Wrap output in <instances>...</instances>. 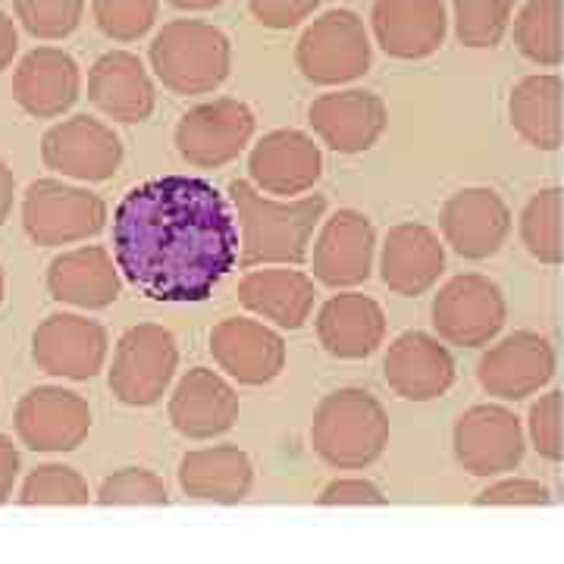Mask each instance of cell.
<instances>
[{"instance_id":"obj_43","label":"cell","mask_w":564,"mask_h":564,"mask_svg":"<svg viewBox=\"0 0 564 564\" xmlns=\"http://www.w3.org/2000/svg\"><path fill=\"white\" fill-rule=\"evenodd\" d=\"M17 47H20V32H17V22L10 20L3 10H0V73L13 63L17 57Z\"/></svg>"},{"instance_id":"obj_22","label":"cell","mask_w":564,"mask_h":564,"mask_svg":"<svg viewBox=\"0 0 564 564\" xmlns=\"http://www.w3.org/2000/svg\"><path fill=\"white\" fill-rule=\"evenodd\" d=\"M170 421L185 440H214L239 421V395L217 370L195 367L173 389Z\"/></svg>"},{"instance_id":"obj_12","label":"cell","mask_w":564,"mask_h":564,"mask_svg":"<svg viewBox=\"0 0 564 564\" xmlns=\"http://www.w3.org/2000/svg\"><path fill=\"white\" fill-rule=\"evenodd\" d=\"M555 367H558V355L552 343L540 333L518 329L480 358L477 380L489 395L502 402H524L549 386V380L555 377Z\"/></svg>"},{"instance_id":"obj_25","label":"cell","mask_w":564,"mask_h":564,"mask_svg":"<svg viewBox=\"0 0 564 564\" xmlns=\"http://www.w3.org/2000/svg\"><path fill=\"white\" fill-rule=\"evenodd\" d=\"M88 101L113 122H144L154 113V82L129 51H110L88 69Z\"/></svg>"},{"instance_id":"obj_39","label":"cell","mask_w":564,"mask_h":564,"mask_svg":"<svg viewBox=\"0 0 564 564\" xmlns=\"http://www.w3.org/2000/svg\"><path fill=\"white\" fill-rule=\"evenodd\" d=\"M321 3L323 0H248V10L263 29L285 32V29L302 25Z\"/></svg>"},{"instance_id":"obj_1","label":"cell","mask_w":564,"mask_h":564,"mask_svg":"<svg viewBox=\"0 0 564 564\" xmlns=\"http://www.w3.org/2000/svg\"><path fill=\"white\" fill-rule=\"evenodd\" d=\"M242 236L214 182L161 176L135 185L113 214V258L148 299L198 304L239 263Z\"/></svg>"},{"instance_id":"obj_35","label":"cell","mask_w":564,"mask_h":564,"mask_svg":"<svg viewBox=\"0 0 564 564\" xmlns=\"http://www.w3.org/2000/svg\"><path fill=\"white\" fill-rule=\"evenodd\" d=\"M88 484L66 464L35 467L20 489L22 505H88Z\"/></svg>"},{"instance_id":"obj_10","label":"cell","mask_w":564,"mask_h":564,"mask_svg":"<svg viewBox=\"0 0 564 564\" xmlns=\"http://www.w3.org/2000/svg\"><path fill=\"white\" fill-rule=\"evenodd\" d=\"M254 135V113L251 107L232 98L198 104L188 113H182L176 126V148L182 161L202 170H217L223 163H232Z\"/></svg>"},{"instance_id":"obj_34","label":"cell","mask_w":564,"mask_h":564,"mask_svg":"<svg viewBox=\"0 0 564 564\" xmlns=\"http://www.w3.org/2000/svg\"><path fill=\"white\" fill-rule=\"evenodd\" d=\"M158 13H161V0H91L95 25L107 39L120 44L144 39L158 22Z\"/></svg>"},{"instance_id":"obj_13","label":"cell","mask_w":564,"mask_h":564,"mask_svg":"<svg viewBox=\"0 0 564 564\" xmlns=\"http://www.w3.org/2000/svg\"><path fill=\"white\" fill-rule=\"evenodd\" d=\"M13 426L22 443L35 452H73L91 430V408L79 392L39 386L20 399Z\"/></svg>"},{"instance_id":"obj_19","label":"cell","mask_w":564,"mask_h":564,"mask_svg":"<svg viewBox=\"0 0 564 564\" xmlns=\"http://www.w3.org/2000/svg\"><path fill=\"white\" fill-rule=\"evenodd\" d=\"M370 29L389 57L423 61L443 47L448 17L443 0H377Z\"/></svg>"},{"instance_id":"obj_7","label":"cell","mask_w":564,"mask_h":564,"mask_svg":"<svg viewBox=\"0 0 564 564\" xmlns=\"http://www.w3.org/2000/svg\"><path fill=\"white\" fill-rule=\"evenodd\" d=\"M107 223V204L88 188L61 180H39L22 198V226L44 248L73 245L98 236Z\"/></svg>"},{"instance_id":"obj_3","label":"cell","mask_w":564,"mask_h":564,"mask_svg":"<svg viewBox=\"0 0 564 564\" xmlns=\"http://www.w3.org/2000/svg\"><path fill=\"white\" fill-rule=\"evenodd\" d=\"M389 443V414L367 389L329 392L311 423V445L329 467L358 470L383 455Z\"/></svg>"},{"instance_id":"obj_40","label":"cell","mask_w":564,"mask_h":564,"mask_svg":"<svg viewBox=\"0 0 564 564\" xmlns=\"http://www.w3.org/2000/svg\"><path fill=\"white\" fill-rule=\"evenodd\" d=\"M549 489L540 480H499V484L486 486L477 496V505H549Z\"/></svg>"},{"instance_id":"obj_31","label":"cell","mask_w":564,"mask_h":564,"mask_svg":"<svg viewBox=\"0 0 564 564\" xmlns=\"http://www.w3.org/2000/svg\"><path fill=\"white\" fill-rule=\"evenodd\" d=\"M514 44L527 61L555 69L564 63V0H527L514 20Z\"/></svg>"},{"instance_id":"obj_8","label":"cell","mask_w":564,"mask_h":564,"mask_svg":"<svg viewBox=\"0 0 564 564\" xmlns=\"http://www.w3.org/2000/svg\"><path fill=\"white\" fill-rule=\"evenodd\" d=\"M505 321L508 304L502 289L480 273H462L448 280L433 299V326L440 339L462 348L489 345L502 333Z\"/></svg>"},{"instance_id":"obj_18","label":"cell","mask_w":564,"mask_h":564,"mask_svg":"<svg viewBox=\"0 0 564 564\" xmlns=\"http://www.w3.org/2000/svg\"><path fill=\"white\" fill-rule=\"evenodd\" d=\"M210 355L236 383L263 386L285 367V343L276 329L251 317H226L210 333Z\"/></svg>"},{"instance_id":"obj_42","label":"cell","mask_w":564,"mask_h":564,"mask_svg":"<svg viewBox=\"0 0 564 564\" xmlns=\"http://www.w3.org/2000/svg\"><path fill=\"white\" fill-rule=\"evenodd\" d=\"M17 470H20V452H17L13 440H7L0 433V502L10 499L13 484H17Z\"/></svg>"},{"instance_id":"obj_44","label":"cell","mask_w":564,"mask_h":564,"mask_svg":"<svg viewBox=\"0 0 564 564\" xmlns=\"http://www.w3.org/2000/svg\"><path fill=\"white\" fill-rule=\"evenodd\" d=\"M13 192H17V182H13V173H10V166L0 161V226L3 220L10 217V210H13Z\"/></svg>"},{"instance_id":"obj_20","label":"cell","mask_w":564,"mask_h":564,"mask_svg":"<svg viewBox=\"0 0 564 564\" xmlns=\"http://www.w3.org/2000/svg\"><path fill=\"white\" fill-rule=\"evenodd\" d=\"M377 232L358 210H339L323 223L314 242V276L329 289H351L370 280Z\"/></svg>"},{"instance_id":"obj_37","label":"cell","mask_w":564,"mask_h":564,"mask_svg":"<svg viewBox=\"0 0 564 564\" xmlns=\"http://www.w3.org/2000/svg\"><path fill=\"white\" fill-rule=\"evenodd\" d=\"M527 433L536 455L545 462H562L564 458V392L552 389L530 404L527 414Z\"/></svg>"},{"instance_id":"obj_2","label":"cell","mask_w":564,"mask_h":564,"mask_svg":"<svg viewBox=\"0 0 564 564\" xmlns=\"http://www.w3.org/2000/svg\"><path fill=\"white\" fill-rule=\"evenodd\" d=\"M229 198L239 214L242 236V267L263 263H302L311 251V236L326 214L323 195L302 198H270L254 182L236 180L229 185Z\"/></svg>"},{"instance_id":"obj_4","label":"cell","mask_w":564,"mask_h":564,"mask_svg":"<svg viewBox=\"0 0 564 564\" xmlns=\"http://www.w3.org/2000/svg\"><path fill=\"white\" fill-rule=\"evenodd\" d=\"M151 69L173 95H210L232 69L226 32L202 20H173L151 41Z\"/></svg>"},{"instance_id":"obj_28","label":"cell","mask_w":564,"mask_h":564,"mask_svg":"<svg viewBox=\"0 0 564 564\" xmlns=\"http://www.w3.org/2000/svg\"><path fill=\"white\" fill-rule=\"evenodd\" d=\"M101 245H82L66 251L47 270V289L63 304L101 311L120 299V267Z\"/></svg>"},{"instance_id":"obj_26","label":"cell","mask_w":564,"mask_h":564,"mask_svg":"<svg viewBox=\"0 0 564 564\" xmlns=\"http://www.w3.org/2000/svg\"><path fill=\"white\" fill-rule=\"evenodd\" d=\"M317 339L333 358H370L386 339L383 307L358 292L333 295L317 314Z\"/></svg>"},{"instance_id":"obj_32","label":"cell","mask_w":564,"mask_h":564,"mask_svg":"<svg viewBox=\"0 0 564 564\" xmlns=\"http://www.w3.org/2000/svg\"><path fill=\"white\" fill-rule=\"evenodd\" d=\"M521 242L540 263L564 261V192L562 188H543L536 192L521 210L518 223Z\"/></svg>"},{"instance_id":"obj_6","label":"cell","mask_w":564,"mask_h":564,"mask_svg":"<svg viewBox=\"0 0 564 564\" xmlns=\"http://www.w3.org/2000/svg\"><path fill=\"white\" fill-rule=\"evenodd\" d=\"M176 367L180 348L173 333L158 323H139L117 343L110 367V392L132 408L158 404L173 383Z\"/></svg>"},{"instance_id":"obj_27","label":"cell","mask_w":564,"mask_h":564,"mask_svg":"<svg viewBox=\"0 0 564 564\" xmlns=\"http://www.w3.org/2000/svg\"><path fill=\"white\" fill-rule=\"evenodd\" d=\"M314 280L302 270H289V263H267L239 282V302L280 329H302L314 311Z\"/></svg>"},{"instance_id":"obj_41","label":"cell","mask_w":564,"mask_h":564,"mask_svg":"<svg viewBox=\"0 0 564 564\" xmlns=\"http://www.w3.org/2000/svg\"><path fill=\"white\" fill-rule=\"evenodd\" d=\"M321 505H383V492L370 480H333L321 492Z\"/></svg>"},{"instance_id":"obj_16","label":"cell","mask_w":564,"mask_h":564,"mask_svg":"<svg viewBox=\"0 0 564 564\" xmlns=\"http://www.w3.org/2000/svg\"><path fill=\"white\" fill-rule=\"evenodd\" d=\"M251 182L276 198H295L314 188L323 173L321 144L299 129H276L263 135L248 158Z\"/></svg>"},{"instance_id":"obj_46","label":"cell","mask_w":564,"mask_h":564,"mask_svg":"<svg viewBox=\"0 0 564 564\" xmlns=\"http://www.w3.org/2000/svg\"><path fill=\"white\" fill-rule=\"evenodd\" d=\"M0 302H3V270H0Z\"/></svg>"},{"instance_id":"obj_11","label":"cell","mask_w":564,"mask_h":564,"mask_svg":"<svg viewBox=\"0 0 564 564\" xmlns=\"http://www.w3.org/2000/svg\"><path fill=\"white\" fill-rule=\"evenodd\" d=\"M41 161L63 180L107 182L122 161V141L107 122L82 113L47 129L41 139Z\"/></svg>"},{"instance_id":"obj_21","label":"cell","mask_w":564,"mask_h":564,"mask_svg":"<svg viewBox=\"0 0 564 564\" xmlns=\"http://www.w3.org/2000/svg\"><path fill=\"white\" fill-rule=\"evenodd\" d=\"M389 389L408 402H433L455 383V358L430 333H404L389 345L383 361Z\"/></svg>"},{"instance_id":"obj_9","label":"cell","mask_w":564,"mask_h":564,"mask_svg":"<svg viewBox=\"0 0 564 564\" xmlns=\"http://www.w3.org/2000/svg\"><path fill=\"white\" fill-rule=\"evenodd\" d=\"M521 417L505 404H474L455 423V458L470 477H502L524 462Z\"/></svg>"},{"instance_id":"obj_33","label":"cell","mask_w":564,"mask_h":564,"mask_svg":"<svg viewBox=\"0 0 564 564\" xmlns=\"http://www.w3.org/2000/svg\"><path fill=\"white\" fill-rule=\"evenodd\" d=\"M518 0H452L455 35L464 47H499Z\"/></svg>"},{"instance_id":"obj_36","label":"cell","mask_w":564,"mask_h":564,"mask_svg":"<svg viewBox=\"0 0 564 564\" xmlns=\"http://www.w3.org/2000/svg\"><path fill=\"white\" fill-rule=\"evenodd\" d=\"M85 0H17V20L39 41H61L76 32Z\"/></svg>"},{"instance_id":"obj_23","label":"cell","mask_w":564,"mask_h":564,"mask_svg":"<svg viewBox=\"0 0 564 564\" xmlns=\"http://www.w3.org/2000/svg\"><path fill=\"white\" fill-rule=\"evenodd\" d=\"M445 270L443 239L423 223H402L389 229L380 254V276L389 292L417 299L430 292Z\"/></svg>"},{"instance_id":"obj_45","label":"cell","mask_w":564,"mask_h":564,"mask_svg":"<svg viewBox=\"0 0 564 564\" xmlns=\"http://www.w3.org/2000/svg\"><path fill=\"white\" fill-rule=\"evenodd\" d=\"M170 7H176L182 13H207V10H217L226 0H166Z\"/></svg>"},{"instance_id":"obj_38","label":"cell","mask_w":564,"mask_h":564,"mask_svg":"<svg viewBox=\"0 0 564 564\" xmlns=\"http://www.w3.org/2000/svg\"><path fill=\"white\" fill-rule=\"evenodd\" d=\"M101 505H166V484L148 467H122L98 489Z\"/></svg>"},{"instance_id":"obj_15","label":"cell","mask_w":564,"mask_h":564,"mask_svg":"<svg viewBox=\"0 0 564 564\" xmlns=\"http://www.w3.org/2000/svg\"><path fill=\"white\" fill-rule=\"evenodd\" d=\"M440 229H443V242L452 245L455 254H462L467 261H486L499 254V248L508 242L511 210L499 192L474 185V188L455 192L443 204Z\"/></svg>"},{"instance_id":"obj_14","label":"cell","mask_w":564,"mask_h":564,"mask_svg":"<svg viewBox=\"0 0 564 564\" xmlns=\"http://www.w3.org/2000/svg\"><path fill=\"white\" fill-rule=\"evenodd\" d=\"M110 351L107 329L79 314H51L35 329L32 358L44 373L63 380H91L104 370Z\"/></svg>"},{"instance_id":"obj_29","label":"cell","mask_w":564,"mask_h":564,"mask_svg":"<svg viewBox=\"0 0 564 564\" xmlns=\"http://www.w3.org/2000/svg\"><path fill=\"white\" fill-rule=\"evenodd\" d=\"M511 129L536 151H558L564 144V79L558 73H533L511 88Z\"/></svg>"},{"instance_id":"obj_17","label":"cell","mask_w":564,"mask_h":564,"mask_svg":"<svg viewBox=\"0 0 564 564\" xmlns=\"http://www.w3.org/2000/svg\"><path fill=\"white\" fill-rule=\"evenodd\" d=\"M307 120L317 139L336 154H364L386 132L389 113L373 91L348 88L321 95L307 107Z\"/></svg>"},{"instance_id":"obj_30","label":"cell","mask_w":564,"mask_h":564,"mask_svg":"<svg viewBox=\"0 0 564 564\" xmlns=\"http://www.w3.org/2000/svg\"><path fill=\"white\" fill-rule=\"evenodd\" d=\"M254 484V467L239 445H210L188 452L180 464V486L188 499L242 502Z\"/></svg>"},{"instance_id":"obj_5","label":"cell","mask_w":564,"mask_h":564,"mask_svg":"<svg viewBox=\"0 0 564 564\" xmlns=\"http://www.w3.org/2000/svg\"><path fill=\"white\" fill-rule=\"evenodd\" d=\"M373 61L367 25L355 10H329L314 20L295 47L302 76L314 85H345L361 79Z\"/></svg>"},{"instance_id":"obj_24","label":"cell","mask_w":564,"mask_h":564,"mask_svg":"<svg viewBox=\"0 0 564 564\" xmlns=\"http://www.w3.org/2000/svg\"><path fill=\"white\" fill-rule=\"evenodd\" d=\"M79 63L61 47H35L32 54L22 57L13 73V98L25 113L39 120L66 113L79 101Z\"/></svg>"}]
</instances>
